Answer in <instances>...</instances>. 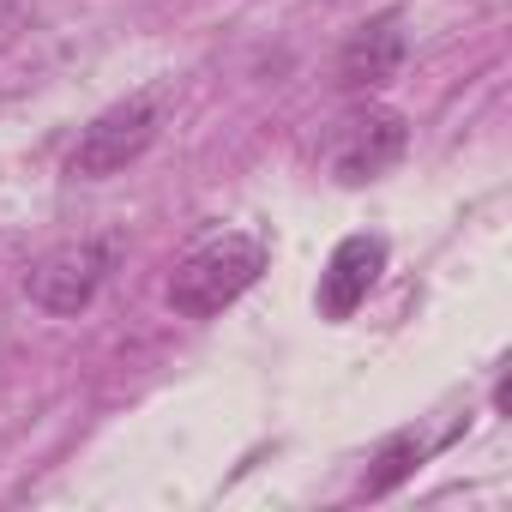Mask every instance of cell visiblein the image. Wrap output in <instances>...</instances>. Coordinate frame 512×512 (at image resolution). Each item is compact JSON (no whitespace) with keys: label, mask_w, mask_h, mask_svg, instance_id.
Here are the masks:
<instances>
[{"label":"cell","mask_w":512,"mask_h":512,"mask_svg":"<svg viewBox=\"0 0 512 512\" xmlns=\"http://www.w3.org/2000/svg\"><path fill=\"white\" fill-rule=\"evenodd\" d=\"M404 25H410L404 7H380V13H368V19L338 43L332 79H338L344 97H374V91H386V85L404 73V61H410V31H404Z\"/></svg>","instance_id":"obj_5"},{"label":"cell","mask_w":512,"mask_h":512,"mask_svg":"<svg viewBox=\"0 0 512 512\" xmlns=\"http://www.w3.org/2000/svg\"><path fill=\"white\" fill-rule=\"evenodd\" d=\"M404 151H410V115L392 103H356L326 139V169L338 187H368L392 175Z\"/></svg>","instance_id":"obj_4"},{"label":"cell","mask_w":512,"mask_h":512,"mask_svg":"<svg viewBox=\"0 0 512 512\" xmlns=\"http://www.w3.org/2000/svg\"><path fill=\"white\" fill-rule=\"evenodd\" d=\"M386 235H368V229H356V235H344L338 247H332V260H326V272H320V290H314V308H320V320H332V326H344L368 296H374V284H380V272H386Z\"/></svg>","instance_id":"obj_6"},{"label":"cell","mask_w":512,"mask_h":512,"mask_svg":"<svg viewBox=\"0 0 512 512\" xmlns=\"http://www.w3.org/2000/svg\"><path fill=\"white\" fill-rule=\"evenodd\" d=\"M115 260H121V235H79V241H61V247L43 253V260H31L25 296H31V308H43L49 320H79V314L97 302V290L109 284Z\"/></svg>","instance_id":"obj_3"},{"label":"cell","mask_w":512,"mask_h":512,"mask_svg":"<svg viewBox=\"0 0 512 512\" xmlns=\"http://www.w3.org/2000/svg\"><path fill=\"white\" fill-rule=\"evenodd\" d=\"M13 31H19V0H0V49L13 43Z\"/></svg>","instance_id":"obj_8"},{"label":"cell","mask_w":512,"mask_h":512,"mask_svg":"<svg viewBox=\"0 0 512 512\" xmlns=\"http://www.w3.org/2000/svg\"><path fill=\"white\" fill-rule=\"evenodd\" d=\"M272 266V241L253 235V229H217L205 241H193L175 272H169V308L181 320H217L229 302H241L253 284L266 278Z\"/></svg>","instance_id":"obj_1"},{"label":"cell","mask_w":512,"mask_h":512,"mask_svg":"<svg viewBox=\"0 0 512 512\" xmlns=\"http://www.w3.org/2000/svg\"><path fill=\"white\" fill-rule=\"evenodd\" d=\"M434 452V440L428 434H416V428H404V434H392V440H380V452L368 458V476H362V500H386L392 488H404L416 470H422V458Z\"/></svg>","instance_id":"obj_7"},{"label":"cell","mask_w":512,"mask_h":512,"mask_svg":"<svg viewBox=\"0 0 512 512\" xmlns=\"http://www.w3.org/2000/svg\"><path fill=\"white\" fill-rule=\"evenodd\" d=\"M163 133V91H133L121 103H109L67 151V181H109L121 169H133Z\"/></svg>","instance_id":"obj_2"}]
</instances>
